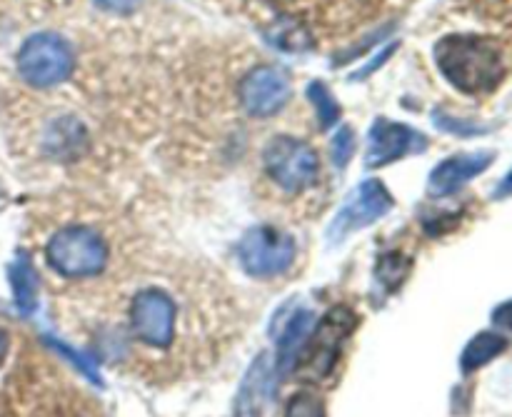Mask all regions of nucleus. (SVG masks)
Wrapping results in <instances>:
<instances>
[{"label":"nucleus","instance_id":"6e6552de","mask_svg":"<svg viewBox=\"0 0 512 417\" xmlns=\"http://www.w3.org/2000/svg\"><path fill=\"white\" fill-rule=\"evenodd\" d=\"M393 205V195L388 193V188H385L380 180H365V183H360V188L345 200L340 213L335 215L333 225H330L328 230L330 240H343L345 235L355 233V230L368 228L375 220L388 215L390 210H393Z\"/></svg>","mask_w":512,"mask_h":417},{"label":"nucleus","instance_id":"2eb2a0df","mask_svg":"<svg viewBox=\"0 0 512 417\" xmlns=\"http://www.w3.org/2000/svg\"><path fill=\"white\" fill-rule=\"evenodd\" d=\"M313 323L315 318L313 313H308V310H300V313H295V318L290 320L288 328H285V333L280 335V343H278V373H288V370L293 368L300 345H303V340L308 338Z\"/></svg>","mask_w":512,"mask_h":417},{"label":"nucleus","instance_id":"412c9836","mask_svg":"<svg viewBox=\"0 0 512 417\" xmlns=\"http://www.w3.org/2000/svg\"><path fill=\"white\" fill-rule=\"evenodd\" d=\"M353 153H355V135H353V130L348 128V125H343V128H340L338 133H335V138H333V160H335V165L343 170L345 165L350 163V158H353Z\"/></svg>","mask_w":512,"mask_h":417},{"label":"nucleus","instance_id":"5701e85b","mask_svg":"<svg viewBox=\"0 0 512 417\" xmlns=\"http://www.w3.org/2000/svg\"><path fill=\"white\" fill-rule=\"evenodd\" d=\"M140 3H143V0H95V5H98V8L108 10V13H115V15L133 13Z\"/></svg>","mask_w":512,"mask_h":417},{"label":"nucleus","instance_id":"393cba45","mask_svg":"<svg viewBox=\"0 0 512 417\" xmlns=\"http://www.w3.org/2000/svg\"><path fill=\"white\" fill-rule=\"evenodd\" d=\"M8 353H10V335L0 328V368H3L5 360H8Z\"/></svg>","mask_w":512,"mask_h":417},{"label":"nucleus","instance_id":"dca6fc26","mask_svg":"<svg viewBox=\"0 0 512 417\" xmlns=\"http://www.w3.org/2000/svg\"><path fill=\"white\" fill-rule=\"evenodd\" d=\"M508 348V340L498 333H480L475 335L473 340L468 343V348L463 350V358H460V370L465 375L475 373L480 370L483 365H488L490 360H495L498 355L505 353Z\"/></svg>","mask_w":512,"mask_h":417},{"label":"nucleus","instance_id":"20e7f679","mask_svg":"<svg viewBox=\"0 0 512 417\" xmlns=\"http://www.w3.org/2000/svg\"><path fill=\"white\" fill-rule=\"evenodd\" d=\"M73 68V48L55 33L30 35L18 50V73L33 88H55L70 78Z\"/></svg>","mask_w":512,"mask_h":417},{"label":"nucleus","instance_id":"ddd939ff","mask_svg":"<svg viewBox=\"0 0 512 417\" xmlns=\"http://www.w3.org/2000/svg\"><path fill=\"white\" fill-rule=\"evenodd\" d=\"M10 275V285H13V298H15V308L20 310L23 315L35 313L38 308V273L30 265V260L25 255H20L8 270Z\"/></svg>","mask_w":512,"mask_h":417},{"label":"nucleus","instance_id":"1a4fd4ad","mask_svg":"<svg viewBox=\"0 0 512 417\" xmlns=\"http://www.w3.org/2000/svg\"><path fill=\"white\" fill-rule=\"evenodd\" d=\"M240 105L253 118H270L280 113L290 98V80L275 65H258L250 70L238 88Z\"/></svg>","mask_w":512,"mask_h":417},{"label":"nucleus","instance_id":"f257e3e1","mask_svg":"<svg viewBox=\"0 0 512 417\" xmlns=\"http://www.w3.org/2000/svg\"><path fill=\"white\" fill-rule=\"evenodd\" d=\"M440 73L463 93H490L505 75L503 50L498 43L478 35H448L435 45Z\"/></svg>","mask_w":512,"mask_h":417},{"label":"nucleus","instance_id":"b1692460","mask_svg":"<svg viewBox=\"0 0 512 417\" xmlns=\"http://www.w3.org/2000/svg\"><path fill=\"white\" fill-rule=\"evenodd\" d=\"M493 320L498 325H505V328L512 330V300H510V303H503L498 310H495Z\"/></svg>","mask_w":512,"mask_h":417},{"label":"nucleus","instance_id":"423d86ee","mask_svg":"<svg viewBox=\"0 0 512 417\" xmlns=\"http://www.w3.org/2000/svg\"><path fill=\"white\" fill-rule=\"evenodd\" d=\"M358 325V318L350 308L338 305V308L330 310L320 325L315 328L313 338L305 345V353L300 358V378L310 380V383H318L325 380L335 370V363L340 358V350H343L345 340L350 338V333Z\"/></svg>","mask_w":512,"mask_h":417},{"label":"nucleus","instance_id":"a878e982","mask_svg":"<svg viewBox=\"0 0 512 417\" xmlns=\"http://www.w3.org/2000/svg\"><path fill=\"white\" fill-rule=\"evenodd\" d=\"M505 195H512V170L508 178H503V183L498 185V190H495V198H505Z\"/></svg>","mask_w":512,"mask_h":417},{"label":"nucleus","instance_id":"4468645a","mask_svg":"<svg viewBox=\"0 0 512 417\" xmlns=\"http://www.w3.org/2000/svg\"><path fill=\"white\" fill-rule=\"evenodd\" d=\"M85 130L75 118H58L45 133V150L55 158L63 155H78V150L85 145Z\"/></svg>","mask_w":512,"mask_h":417},{"label":"nucleus","instance_id":"9b49d317","mask_svg":"<svg viewBox=\"0 0 512 417\" xmlns=\"http://www.w3.org/2000/svg\"><path fill=\"white\" fill-rule=\"evenodd\" d=\"M495 155L493 153H460L453 155V158L443 160L438 168L430 173V183H428V193L433 198H445V195H453L455 190L463 188L468 180L478 178L480 173L490 168Z\"/></svg>","mask_w":512,"mask_h":417},{"label":"nucleus","instance_id":"9d476101","mask_svg":"<svg viewBox=\"0 0 512 417\" xmlns=\"http://www.w3.org/2000/svg\"><path fill=\"white\" fill-rule=\"evenodd\" d=\"M425 148H428V140L423 133L413 130L410 125L378 118L370 128L365 163L368 168H383L410 153H423Z\"/></svg>","mask_w":512,"mask_h":417},{"label":"nucleus","instance_id":"f03ea898","mask_svg":"<svg viewBox=\"0 0 512 417\" xmlns=\"http://www.w3.org/2000/svg\"><path fill=\"white\" fill-rule=\"evenodd\" d=\"M45 260L65 280L98 278L110 263V243L90 223H65L50 235Z\"/></svg>","mask_w":512,"mask_h":417},{"label":"nucleus","instance_id":"7ed1b4c3","mask_svg":"<svg viewBox=\"0 0 512 417\" xmlns=\"http://www.w3.org/2000/svg\"><path fill=\"white\" fill-rule=\"evenodd\" d=\"M128 333L143 348H173L178 335V305L173 295L155 285L140 288L128 305Z\"/></svg>","mask_w":512,"mask_h":417},{"label":"nucleus","instance_id":"aec40b11","mask_svg":"<svg viewBox=\"0 0 512 417\" xmlns=\"http://www.w3.org/2000/svg\"><path fill=\"white\" fill-rule=\"evenodd\" d=\"M285 417H325V408L318 395L310 393V390H303V393H295L290 398Z\"/></svg>","mask_w":512,"mask_h":417},{"label":"nucleus","instance_id":"a211bd4d","mask_svg":"<svg viewBox=\"0 0 512 417\" xmlns=\"http://www.w3.org/2000/svg\"><path fill=\"white\" fill-rule=\"evenodd\" d=\"M408 273H410V260H405L403 255H398V253L383 255L378 263V270H375L378 280L388 290L398 288V285L408 278Z\"/></svg>","mask_w":512,"mask_h":417},{"label":"nucleus","instance_id":"39448f33","mask_svg":"<svg viewBox=\"0 0 512 417\" xmlns=\"http://www.w3.org/2000/svg\"><path fill=\"white\" fill-rule=\"evenodd\" d=\"M263 165L268 178L285 193L298 195L318 183V153L308 143L290 135H278L270 140L263 153Z\"/></svg>","mask_w":512,"mask_h":417},{"label":"nucleus","instance_id":"f3484780","mask_svg":"<svg viewBox=\"0 0 512 417\" xmlns=\"http://www.w3.org/2000/svg\"><path fill=\"white\" fill-rule=\"evenodd\" d=\"M308 98L313 100V108H315V113H318L320 128H323V130L333 128V125L338 123V118H340L338 100L333 98V93H330V90L325 88L320 80H315V83L308 88Z\"/></svg>","mask_w":512,"mask_h":417},{"label":"nucleus","instance_id":"f8f14e48","mask_svg":"<svg viewBox=\"0 0 512 417\" xmlns=\"http://www.w3.org/2000/svg\"><path fill=\"white\" fill-rule=\"evenodd\" d=\"M270 388V363L268 355H258L253 365H250L248 375L240 383L238 395H235V410L233 417H260L263 415L265 400H268Z\"/></svg>","mask_w":512,"mask_h":417},{"label":"nucleus","instance_id":"4be33fe9","mask_svg":"<svg viewBox=\"0 0 512 417\" xmlns=\"http://www.w3.org/2000/svg\"><path fill=\"white\" fill-rule=\"evenodd\" d=\"M435 123H438L440 130H448V133H455V135H478V133H485L483 125L465 123V120H455V118H450V115H443V113H435Z\"/></svg>","mask_w":512,"mask_h":417},{"label":"nucleus","instance_id":"6ab92c4d","mask_svg":"<svg viewBox=\"0 0 512 417\" xmlns=\"http://www.w3.org/2000/svg\"><path fill=\"white\" fill-rule=\"evenodd\" d=\"M270 40H273V45H278V48L283 50H305L310 45V38L308 33H305L303 28H298L295 23H278L275 25V33L270 35Z\"/></svg>","mask_w":512,"mask_h":417},{"label":"nucleus","instance_id":"0eeeda50","mask_svg":"<svg viewBox=\"0 0 512 417\" xmlns=\"http://www.w3.org/2000/svg\"><path fill=\"white\" fill-rule=\"evenodd\" d=\"M240 265L253 278H275L295 263V240L270 225L248 230L238 245Z\"/></svg>","mask_w":512,"mask_h":417}]
</instances>
